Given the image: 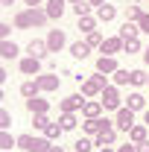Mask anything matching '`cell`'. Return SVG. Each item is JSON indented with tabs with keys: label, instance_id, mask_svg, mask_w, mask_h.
I'll list each match as a JSON object with an SVG mask.
<instances>
[{
	"label": "cell",
	"instance_id": "6da1fadb",
	"mask_svg": "<svg viewBox=\"0 0 149 152\" xmlns=\"http://www.w3.org/2000/svg\"><path fill=\"white\" fill-rule=\"evenodd\" d=\"M47 20H50L47 9L35 6V9H20L18 15H15V26L18 29H35V26H44Z\"/></svg>",
	"mask_w": 149,
	"mask_h": 152
},
{
	"label": "cell",
	"instance_id": "7a4b0ae2",
	"mask_svg": "<svg viewBox=\"0 0 149 152\" xmlns=\"http://www.w3.org/2000/svg\"><path fill=\"white\" fill-rule=\"evenodd\" d=\"M108 85H111V82H108V73H93V76H88V79L82 82V91H79V94L88 96V99H93V96L102 94Z\"/></svg>",
	"mask_w": 149,
	"mask_h": 152
},
{
	"label": "cell",
	"instance_id": "3957f363",
	"mask_svg": "<svg viewBox=\"0 0 149 152\" xmlns=\"http://www.w3.org/2000/svg\"><path fill=\"white\" fill-rule=\"evenodd\" d=\"M53 140L47 137H38V134H18V149L23 152H50Z\"/></svg>",
	"mask_w": 149,
	"mask_h": 152
},
{
	"label": "cell",
	"instance_id": "277c9868",
	"mask_svg": "<svg viewBox=\"0 0 149 152\" xmlns=\"http://www.w3.org/2000/svg\"><path fill=\"white\" fill-rule=\"evenodd\" d=\"M99 102H102V108H105V111H114V114L126 105V102H123V96H120V91H117V85H108V88L99 94Z\"/></svg>",
	"mask_w": 149,
	"mask_h": 152
},
{
	"label": "cell",
	"instance_id": "5b68a950",
	"mask_svg": "<svg viewBox=\"0 0 149 152\" xmlns=\"http://www.w3.org/2000/svg\"><path fill=\"white\" fill-rule=\"evenodd\" d=\"M114 126H117V132H131V126H134V111H131L129 105H123L120 111L114 114Z\"/></svg>",
	"mask_w": 149,
	"mask_h": 152
},
{
	"label": "cell",
	"instance_id": "8992f818",
	"mask_svg": "<svg viewBox=\"0 0 149 152\" xmlns=\"http://www.w3.org/2000/svg\"><path fill=\"white\" fill-rule=\"evenodd\" d=\"M85 99H88V96H82V94H70V96H64V99L58 102V111H61V114H76V111H82Z\"/></svg>",
	"mask_w": 149,
	"mask_h": 152
},
{
	"label": "cell",
	"instance_id": "52a82bcc",
	"mask_svg": "<svg viewBox=\"0 0 149 152\" xmlns=\"http://www.w3.org/2000/svg\"><path fill=\"white\" fill-rule=\"evenodd\" d=\"M35 82H38V88H41V94H53V91H58V85H61V79L56 73H38Z\"/></svg>",
	"mask_w": 149,
	"mask_h": 152
},
{
	"label": "cell",
	"instance_id": "ba28073f",
	"mask_svg": "<svg viewBox=\"0 0 149 152\" xmlns=\"http://www.w3.org/2000/svg\"><path fill=\"white\" fill-rule=\"evenodd\" d=\"M18 70L23 76H32V79H35L38 73H41V58H35V56H23L18 61Z\"/></svg>",
	"mask_w": 149,
	"mask_h": 152
},
{
	"label": "cell",
	"instance_id": "9c48e42d",
	"mask_svg": "<svg viewBox=\"0 0 149 152\" xmlns=\"http://www.w3.org/2000/svg\"><path fill=\"white\" fill-rule=\"evenodd\" d=\"M123 50H126V41H123L120 35L105 38V41H102V47H99V53H102V56H117V53H123Z\"/></svg>",
	"mask_w": 149,
	"mask_h": 152
},
{
	"label": "cell",
	"instance_id": "30bf717a",
	"mask_svg": "<svg viewBox=\"0 0 149 152\" xmlns=\"http://www.w3.org/2000/svg\"><path fill=\"white\" fill-rule=\"evenodd\" d=\"M47 47H50V53H61L64 47H67V38L61 29H50L47 32Z\"/></svg>",
	"mask_w": 149,
	"mask_h": 152
},
{
	"label": "cell",
	"instance_id": "8fae6325",
	"mask_svg": "<svg viewBox=\"0 0 149 152\" xmlns=\"http://www.w3.org/2000/svg\"><path fill=\"white\" fill-rule=\"evenodd\" d=\"M47 53H50V47H47V38L41 41V38H32L29 44H26V56H35V58H47Z\"/></svg>",
	"mask_w": 149,
	"mask_h": 152
},
{
	"label": "cell",
	"instance_id": "7c38bea8",
	"mask_svg": "<svg viewBox=\"0 0 149 152\" xmlns=\"http://www.w3.org/2000/svg\"><path fill=\"white\" fill-rule=\"evenodd\" d=\"M102 102L99 99H85V105H82V117L85 120H96V117H102Z\"/></svg>",
	"mask_w": 149,
	"mask_h": 152
},
{
	"label": "cell",
	"instance_id": "4fadbf2b",
	"mask_svg": "<svg viewBox=\"0 0 149 152\" xmlns=\"http://www.w3.org/2000/svg\"><path fill=\"white\" fill-rule=\"evenodd\" d=\"M114 143H117V129H105V132H99L93 137L96 149H105V146H114Z\"/></svg>",
	"mask_w": 149,
	"mask_h": 152
},
{
	"label": "cell",
	"instance_id": "5bb4252c",
	"mask_svg": "<svg viewBox=\"0 0 149 152\" xmlns=\"http://www.w3.org/2000/svg\"><path fill=\"white\" fill-rule=\"evenodd\" d=\"M26 111H29V114H47V111H50V99H44V96L26 99Z\"/></svg>",
	"mask_w": 149,
	"mask_h": 152
},
{
	"label": "cell",
	"instance_id": "9a60e30c",
	"mask_svg": "<svg viewBox=\"0 0 149 152\" xmlns=\"http://www.w3.org/2000/svg\"><path fill=\"white\" fill-rule=\"evenodd\" d=\"M117 35L123 38V41H129V38H137V35H140V26H137V20H123Z\"/></svg>",
	"mask_w": 149,
	"mask_h": 152
},
{
	"label": "cell",
	"instance_id": "2e32d148",
	"mask_svg": "<svg viewBox=\"0 0 149 152\" xmlns=\"http://www.w3.org/2000/svg\"><path fill=\"white\" fill-rule=\"evenodd\" d=\"M114 70H120L114 56H99V58H96V73H108V76H111Z\"/></svg>",
	"mask_w": 149,
	"mask_h": 152
},
{
	"label": "cell",
	"instance_id": "e0dca14e",
	"mask_svg": "<svg viewBox=\"0 0 149 152\" xmlns=\"http://www.w3.org/2000/svg\"><path fill=\"white\" fill-rule=\"evenodd\" d=\"M129 140L131 143H143V140H149V126L146 123H134L129 132Z\"/></svg>",
	"mask_w": 149,
	"mask_h": 152
},
{
	"label": "cell",
	"instance_id": "ac0fdd59",
	"mask_svg": "<svg viewBox=\"0 0 149 152\" xmlns=\"http://www.w3.org/2000/svg\"><path fill=\"white\" fill-rule=\"evenodd\" d=\"M0 56H3V61H12V58L20 56V47L15 44V41H9V38H6V41L0 44Z\"/></svg>",
	"mask_w": 149,
	"mask_h": 152
},
{
	"label": "cell",
	"instance_id": "d6986e66",
	"mask_svg": "<svg viewBox=\"0 0 149 152\" xmlns=\"http://www.w3.org/2000/svg\"><path fill=\"white\" fill-rule=\"evenodd\" d=\"M44 9H47V15H50V18H61V15H64V9H67V0H47V3H44Z\"/></svg>",
	"mask_w": 149,
	"mask_h": 152
},
{
	"label": "cell",
	"instance_id": "ffe728a7",
	"mask_svg": "<svg viewBox=\"0 0 149 152\" xmlns=\"http://www.w3.org/2000/svg\"><path fill=\"white\" fill-rule=\"evenodd\" d=\"M67 50H70V56H73V58H79V61H85V58L91 56V47H88L85 41H73Z\"/></svg>",
	"mask_w": 149,
	"mask_h": 152
},
{
	"label": "cell",
	"instance_id": "44dd1931",
	"mask_svg": "<svg viewBox=\"0 0 149 152\" xmlns=\"http://www.w3.org/2000/svg\"><path fill=\"white\" fill-rule=\"evenodd\" d=\"M146 102H149V99H146L143 94H137V91H131V94L126 96V105H129L131 111H143V108H146Z\"/></svg>",
	"mask_w": 149,
	"mask_h": 152
},
{
	"label": "cell",
	"instance_id": "7402d4cb",
	"mask_svg": "<svg viewBox=\"0 0 149 152\" xmlns=\"http://www.w3.org/2000/svg\"><path fill=\"white\" fill-rule=\"evenodd\" d=\"M96 18L102 20V23L114 20V18H117V6H111V3H102V6H96Z\"/></svg>",
	"mask_w": 149,
	"mask_h": 152
},
{
	"label": "cell",
	"instance_id": "603a6c76",
	"mask_svg": "<svg viewBox=\"0 0 149 152\" xmlns=\"http://www.w3.org/2000/svg\"><path fill=\"white\" fill-rule=\"evenodd\" d=\"M99 132H102V117H96V120H85V123H82V134L96 137Z\"/></svg>",
	"mask_w": 149,
	"mask_h": 152
},
{
	"label": "cell",
	"instance_id": "cb8c5ba5",
	"mask_svg": "<svg viewBox=\"0 0 149 152\" xmlns=\"http://www.w3.org/2000/svg\"><path fill=\"white\" fill-rule=\"evenodd\" d=\"M38 94H41V88H38L35 79H26V82L20 85V96H23V99H32V96H38Z\"/></svg>",
	"mask_w": 149,
	"mask_h": 152
},
{
	"label": "cell",
	"instance_id": "d4e9b609",
	"mask_svg": "<svg viewBox=\"0 0 149 152\" xmlns=\"http://www.w3.org/2000/svg\"><path fill=\"white\" fill-rule=\"evenodd\" d=\"M12 146H18V137H12L9 129H0V149H3V152H12Z\"/></svg>",
	"mask_w": 149,
	"mask_h": 152
},
{
	"label": "cell",
	"instance_id": "484cf974",
	"mask_svg": "<svg viewBox=\"0 0 149 152\" xmlns=\"http://www.w3.org/2000/svg\"><path fill=\"white\" fill-rule=\"evenodd\" d=\"M96 20L99 18H93V15H82V18H79V32H85V35L93 32V29H96Z\"/></svg>",
	"mask_w": 149,
	"mask_h": 152
},
{
	"label": "cell",
	"instance_id": "4316f807",
	"mask_svg": "<svg viewBox=\"0 0 149 152\" xmlns=\"http://www.w3.org/2000/svg\"><path fill=\"white\" fill-rule=\"evenodd\" d=\"M111 79H114L117 88H120V85H131V70H123V67H120V70H114V73H111Z\"/></svg>",
	"mask_w": 149,
	"mask_h": 152
},
{
	"label": "cell",
	"instance_id": "83f0119b",
	"mask_svg": "<svg viewBox=\"0 0 149 152\" xmlns=\"http://www.w3.org/2000/svg\"><path fill=\"white\" fill-rule=\"evenodd\" d=\"M131 85H134V88L149 85V73H146V70H140V67H134V70H131Z\"/></svg>",
	"mask_w": 149,
	"mask_h": 152
},
{
	"label": "cell",
	"instance_id": "f1b7e54d",
	"mask_svg": "<svg viewBox=\"0 0 149 152\" xmlns=\"http://www.w3.org/2000/svg\"><path fill=\"white\" fill-rule=\"evenodd\" d=\"M61 134H64V129H61V123H50V126L44 129V137H47V140H58Z\"/></svg>",
	"mask_w": 149,
	"mask_h": 152
},
{
	"label": "cell",
	"instance_id": "f546056e",
	"mask_svg": "<svg viewBox=\"0 0 149 152\" xmlns=\"http://www.w3.org/2000/svg\"><path fill=\"white\" fill-rule=\"evenodd\" d=\"M58 123H61V129H64V132H73L76 126H79L76 114H61V117H58Z\"/></svg>",
	"mask_w": 149,
	"mask_h": 152
},
{
	"label": "cell",
	"instance_id": "4dcf8cb0",
	"mask_svg": "<svg viewBox=\"0 0 149 152\" xmlns=\"http://www.w3.org/2000/svg\"><path fill=\"white\" fill-rule=\"evenodd\" d=\"M102 41H105V38H102V32H99V29H93V32H88V35H85V44H88V47H102Z\"/></svg>",
	"mask_w": 149,
	"mask_h": 152
},
{
	"label": "cell",
	"instance_id": "1f68e13d",
	"mask_svg": "<svg viewBox=\"0 0 149 152\" xmlns=\"http://www.w3.org/2000/svg\"><path fill=\"white\" fill-rule=\"evenodd\" d=\"M73 149H76V152H91V149H93V140L88 137V134H82V137L73 143Z\"/></svg>",
	"mask_w": 149,
	"mask_h": 152
},
{
	"label": "cell",
	"instance_id": "d6a6232c",
	"mask_svg": "<svg viewBox=\"0 0 149 152\" xmlns=\"http://www.w3.org/2000/svg\"><path fill=\"white\" fill-rule=\"evenodd\" d=\"M50 123H53V120H50L47 114H32V126H35L38 132H44V129H47Z\"/></svg>",
	"mask_w": 149,
	"mask_h": 152
},
{
	"label": "cell",
	"instance_id": "836d02e7",
	"mask_svg": "<svg viewBox=\"0 0 149 152\" xmlns=\"http://www.w3.org/2000/svg\"><path fill=\"white\" fill-rule=\"evenodd\" d=\"M70 9H73V15L76 18H82V15H91V3H88V0H82V3H76V6H70Z\"/></svg>",
	"mask_w": 149,
	"mask_h": 152
},
{
	"label": "cell",
	"instance_id": "e575fe53",
	"mask_svg": "<svg viewBox=\"0 0 149 152\" xmlns=\"http://www.w3.org/2000/svg\"><path fill=\"white\" fill-rule=\"evenodd\" d=\"M140 50H143V44H140V38H129V41H126V50H123V53H140Z\"/></svg>",
	"mask_w": 149,
	"mask_h": 152
},
{
	"label": "cell",
	"instance_id": "d590c367",
	"mask_svg": "<svg viewBox=\"0 0 149 152\" xmlns=\"http://www.w3.org/2000/svg\"><path fill=\"white\" fill-rule=\"evenodd\" d=\"M140 15H143L140 6H126V20H140Z\"/></svg>",
	"mask_w": 149,
	"mask_h": 152
},
{
	"label": "cell",
	"instance_id": "8d00e7d4",
	"mask_svg": "<svg viewBox=\"0 0 149 152\" xmlns=\"http://www.w3.org/2000/svg\"><path fill=\"white\" fill-rule=\"evenodd\" d=\"M0 129H12V114H9V108H0Z\"/></svg>",
	"mask_w": 149,
	"mask_h": 152
},
{
	"label": "cell",
	"instance_id": "74e56055",
	"mask_svg": "<svg viewBox=\"0 0 149 152\" xmlns=\"http://www.w3.org/2000/svg\"><path fill=\"white\" fill-rule=\"evenodd\" d=\"M137 26H140V32H149V12H143V15H140Z\"/></svg>",
	"mask_w": 149,
	"mask_h": 152
},
{
	"label": "cell",
	"instance_id": "f35d334b",
	"mask_svg": "<svg viewBox=\"0 0 149 152\" xmlns=\"http://www.w3.org/2000/svg\"><path fill=\"white\" fill-rule=\"evenodd\" d=\"M9 35H12V23H6V20H3V23H0V38L6 41Z\"/></svg>",
	"mask_w": 149,
	"mask_h": 152
},
{
	"label": "cell",
	"instance_id": "ab89813d",
	"mask_svg": "<svg viewBox=\"0 0 149 152\" xmlns=\"http://www.w3.org/2000/svg\"><path fill=\"white\" fill-rule=\"evenodd\" d=\"M117 152H137V146H134V143H131V140H129L126 146H117Z\"/></svg>",
	"mask_w": 149,
	"mask_h": 152
},
{
	"label": "cell",
	"instance_id": "60d3db41",
	"mask_svg": "<svg viewBox=\"0 0 149 152\" xmlns=\"http://www.w3.org/2000/svg\"><path fill=\"white\" fill-rule=\"evenodd\" d=\"M137 146V152H149V140H143V143H134Z\"/></svg>",
	"mask_w": 149,
	"mask_h": 152
},
{
	"label": "cell",
	"instance_id": "b9f144b4",
	"mask_svg": "<svg viewBox=\"0 0 149 152\" xmlns=\"http://www.w3.org/2000/svg\"><path fill=\"white\" fill-rule=\"evenodd\" d=\"M0 6H3V9H12V6H15V0H0Z\"/></svg>",
	"mask_w": 149,
	"mask_h": 152
},
{
	"label": "cell",
	"instance_id": "7bdbcfd3",
	"mask_svg": "<svg viewBox=\"0 0 149 152\" xmlns=\"http://www.w3.org/2000/svg\"><path fill=\"white\" fill-rule=\"evenodd\" d=\"M41 3H44V0H26V6H29V9H35V6H41Z\"/></svg>",
	"mask_w": 149,
	"mask_h": 152
},
{
	"label": "cell",
	"instance_id": "ee69618b",
	"mask_svg": "<svg viewBox=\"0 0 149 152\" xmlns=\"http://www.w3.org/2000/svg\"><path fill=\"white\" fill-rule=\"evenodd\" d=\"M88 3H91L93 9H96V6H102V3H108V0H88Z\"/></svg>",
	"mask_w": 149,
	"mask_h": 152
},
{
	"label": "cell",
	"instance_id": "f6af8a7d",
	"mask_svg": "<svg viewBox=\"0 0 149 152\" xmlns=\"http://www.w3.org/2000/svg\"><path fill=\"white\" fill-rule=\"evenodd\" d=\"M143 64H149V47H143Z\"/></svg>",
	"mask_w": 149,
	"mask_h": 152
},
{
	"label": "cell",
	"instance_id": "bcb514c9",
	"mask_svg": "<svg viewBox=\"0 0 149 152\" xmlns=\"http://www.w3.org/2000/svg\"><path fill=\"white\" fill-rule=\"evenodd\" d=\"M50 152H64V149H61V146H56V143H53V146H50Z\"/></svg>",
	"mask_w": 149,
	"mask_h": 152
},
{
	"label": "cell",
	"instance_id": "7dc6e473",
	"mask_svg": "<svg viewBox=\"0 0 149 152\" xmlns=\"http://www.w3.org/2000/svg\"><path fill=\"white\" fill-rule=\"evenodd\" d=\"M143 123H146V126H149V108H146V111H143Z\"/></svg>",
	"mask_w": 149,
	"mask_h": 152
},
{
	"label": "cell",
	"instance_id": "c3c4849f",
	"mask_svg": "<svg viewBox=\"0 0 149 152\" xmlns=\"http://www.w3.org/2000/svg\"><path fill=\"white\" fill-rule=\"evenodd\" d=\"M99 152H117V149H111V146H105V149H99Z\"/></svg>",
	"mask_w": 149,
	"mask_h": 152
},
{
	"label": "cell",
	"instance_id": "681fc988",
	"mask_svg": "<svg viewBox=\"0 0 149 152\" xmlns=\"http://www.w3.org/2000/svg\"><path fill=\"white\" fill-rule=\"evenodd\" d=\"M67 3H70V6H76V3H82V0H67Z\"/></svg>",
	"mask_w": 149,
	"mask_h": 152
},
{
	"label": "cell",
	"instance_id": "f907efd6",
	"mask_svg": "<svg viewBox=\"0 0 149 152\" xmlns=\"http://www.w3.org/2000/svg\"><path fill=\"white\" fill-rule=\"evenodd\" d=\"M137 3H146V0H137Z\"/></svg>",
	"mask_w": 149,
	"mask_h": 152
}]
</instances>
